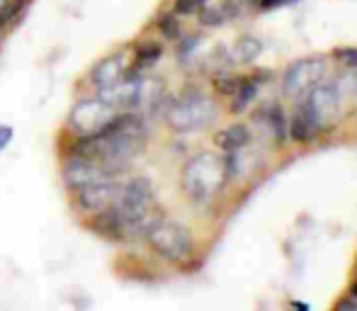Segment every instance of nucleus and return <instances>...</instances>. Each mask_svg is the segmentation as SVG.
Here are the masks:
<instances>
[{"label": "nucleus", "mask_w": 357, "mask_h": 311, "mask_svg": "<svg viewBox=\"0 0 357 311\" xmlns=\"http://www.w3.org/2000/svg\"><path fill=\"white\" fill-rule=\"evenodd\" d=\"M155 27H158V32L163 34L165 39H170V42H175V39L180 37V20H178V15H160L158 22H155Z\"/></svg>", "instance_id": "nucleus-15"}, {"label": "nucleus", "mask_w": 357, "mask_h": 311, "mask_svg": "<svg viewBox=\"0 0 357 311\" xmlns=\"http://www.w3.org/2000/svg\"><path fill=\"white\" fill-rule=\"evenodd\" d=\"M214 142L221 151H241L243 146H248L250 132H248V127H243V124H231V127L221 129V132L216 134Z\"/></svg>", "instance_id": "nucleus-10"}, {"label": "nucleus", "mask_w": 357, "mask_h": 311, "mask_svg": "<svg viewBox=\"0 0 357 311\" xmlns=\"http://www.w3.org/2000/svg\"><path fill=\"white\" fill-rule=\"evenodd\" d=\"M326 73H328V63L321 56L299 59V61L289 63L282 73V95L289 100L299 103L314 85L324 83Z\"/></svg>", "instance_id": "nucleus-5"}, {"label": "nucleus", "mask_w": 357, "mask_h": 311, "mask_svg": "<svg viewBox=\"0 0 357 311\" xmlns=\"http://www.w3.org/2000/svg\"><path fill=\"white\" fill-rule=\"evenodd\" d=\"M158 59H160V47L155 42L142 44L137 49V63H142V66H149V63L158 61Z\"/></svg>", "instance_id": "nucleus-16"}, {"label": "nucleus", "mask_w": 357, "mask_h": 311, "mask_svg": "<svg viewBox=\"0 0 357 311\" xmlns=\"http://www.w3.org/2000/svg\"><path fill=\"white\" fill-rule=\"evenodd\" d=\"M207 5V0H175V15H195Z\"/></svg>", "instance_id": "nucleus-18"}, {"label": "nucleus", "mask_w": 357, "mask_h": 311, "mask_svg": "<svg viewBox=\"0 0 357 311\" xmlns=\"http://www.w3.org/2000/svg\"><path fill=\"white\" fill-rule=\"evenodd\" d=\"M107 178H112V175H109L102 165L88 158H78V156H68V160L63 163V170H61V180L68 192L75 188H83V185L107 180Z\"/></svg>", "instance_id": "nucleus-8"}, {"label": "nucleus", "mask_w": 357, "mask_h": 311, "mask_svg": "<svg viewBox=\"0 0 357 311\" xmlns=\"http://www.w3.org/2000/svg\"><path fill=\"white\" fill-rule=\"evenodd\" d=\"M119 195V183L114 178L107 180H98V183L83 185V188L71 190L73 204L85 214H95V212H105L117 202Z\"/></svg>", "instance_id": "nucleus-7"}, {"label": "nucleus", "mask_w": 357, "mask_h": 311, "mask_svg": "<svg viewBox=\"0 0 357 311\" xmlns=\"http://www.w3.org/2000/svg\"><path fill=\"white\" fill-rule=\"evenodd\" d=\"M124 76H127V61L122 54H112V56H105L102 61L95 63L90 71V83L105 93V90L122 83Z\"/></svg>", "instance_id": "nucleus-9"}, {"label": "nucleus", "mask_w": 357, "mask_h": 311, "mask_svg": "<svg viewBox=\"0 0 357 311\" xmlns=\"http://www.w3.org/2000/svg\"><path fill=\"white\" fill-rule=\"evenodd\" d=\"M263 52V44L255 37H241L234 47V59L236 61H253L258 59V54Z\"/></svg>", "instance_id": "nucleus-14"}, {"label": "nucleus", "mask_w": 357, "mask_h": 311, "mask_svg": "<svg viewBox=\"0 0 357 311\" xmlns=\"http://www.w3.org/2000/svg\"><path fill=\"white\" fill-rule=\"evenodd\" d=\"M163 117L173 132H197V129H204L216 119V103L212 98H207L199 88H188L178 100L168 105Z\"/></svg>", "instance_id": "nucleus-2"}, {"label": "nucleus", "mask_w": 357, "mask_h": 311, "mask_svg": "<svg viewBox=\"0 0 357 311\" xmlns=\"http://www.w3.org/2000/svg\"><path fill=\"white\" fill-rule=\"evenodd\" d=\"M319 129L314 127V122L309 119V114L304 112V107H296L294 117H291L289 122V137L294 139V142H314L316 137H319Z\"/></svg>", "instance_id": "nucleus-12"}, {"label": "nucleus", "mask_w": 357, "mask_h": 311, "mask_svg": "<svg viewBox=\"0 0 357 311\" xmlns=\"http://www.w3.org/2000/svg\"><path fill=\"white\" fill-rule=\"evenodd\" d=\"M226 183H229V170H226L224 156L209 151L192 156L183 165V175H180V188L185 197L195 204L212 202L216 195H221Z\"/></svg>", "instance_id": "nucleus-1"}, {"label": "nucleus", "mask_w": 357, "mask_h": 311, "mask_svg": "<svg viewBox=\"0 0 357 311\" xmlns=\"http://www.w3.org/2000/svg\"><path fill=\"white\" fill-rule=\"evenodd\" d=\"M114 105H109L105 98H85L73 105L71 114H68V129L75 137L83 134H95L112 122L114 117Z\"/></svg>", "instance_id": "nucleus-6"}, {"label": "nucleus", "mask_w": 357, "mask_h": 311, "mask_svg": "<svg viewBox=\"0 0 357 311\" xmlns=\"http://www.w3.org/2000/svg\"><path fill=\"white\" fill-rule=\"evenodd\" d=\"M299 105L304 107V112L309 114L314 127L319 129V132H324V129H328L331 124L338 119L343 95H340L335 83H319L299 100Z\"/></svg>", "instance_id": "nucleus-4"}, {"label": "nucleus", "mask_w": 357, "mask_h": 311, "mask_svg": "<svg viewBox=\"0 0 357 311\" xmlns=\"http://www.w3.org/2000/svg\"><path fill=\"white\" fill-rule=\"evenodd\" d=\"M10 137H13V129H10V127H0V149L8 146Z\"/></svg>", "instance_id": "nucleus-20"}, {"label": "nucleus", "mask_w": 357, "mask_h": 311, "mask_svg": "<svg viewBox=\"0 0 357 311\" xmlns=\"http://www.w3.org/2000/svg\"><path fill=\"white\" fill-rule=\"evenodd\" d=\"M333 56L338 59L340 63L350 68H357V47H343V49H335Z\"/></svg>", "instance_id": "nucleus-19"}, {"label": "nucleus", "mask_w": 357, "mask_h": 311, "mask_svg": "<svg viewBox=\"0 0 357 311\" xmlns=\"http://www.w3.org/2000/svg\"><path fill=\"white\" fill-rule=\"evenodd\" d=\"M238 83H241V78H236V76H219V78H214L216 93L226 95V98H234L236 88H238Z\"/></svg>", "instance_id": "nucleus-17"}, {"label": "nucleus", "mask_w": 357, "mask_h": 311, "mask_svg": "<svg viewBox=\"0 0 357 311\" xmlns=\"http://www.w3.org/2000/svg\"><path fill=\"white\" fill-rule=\"evenodd\" d=\"M258 122L268 124V129L273 132V137L278 139V142H284L287 139V117L280 105H265V107H260Z\"/></svg>", "instance_id": "nucleus-11"}, {"label": "nucleus", "mask_w": 357, "mask_h": 311, "mask_svg": "<svg viewBox=\"0 0 357 311\" xmlns=\"http://www.w3.org/2000/svg\"><path fill=\"white\" fill-rule=\"evenodd\" d=\"M258 95V80L255 78H241L238 88H236L234 93V109L236 112H241V109H245L250 103H253V98Z\"/></svg>", "instance_id": "nucleus-13"}, {"label": "nucleus", "mask_w": 357, "mask_h": 311, "mask_svg": "<svg viewBox=\"0 0 357 311\" xmlns=\"http://www.w3.org/2000/svg\"><path fill=\"white\" fill-rule=\"evenodd\" d=\"M149 248L153 250L158 258L168 260V263H185L192 258L195 253V238L192 232L188 227H183L180 222L160 217L153 227L149 229V234L144 236Z\"/></svg>", "instance_id": "nucleus-3"}, {"label": "nucleus", "mask_w": 357, "mask_h": 311, "mask_svg": "<svg viewBox=\"0 0 357 311\" xmlns=\"http://www.w3.org/2000/svg\"><path fill=\"white\" fill-rule=\"evenodd\" d=\"M282 3H291V0H258L260 8H278Z\"/></svg>", "instance_id": "nucleus-21"}]
</instances>
